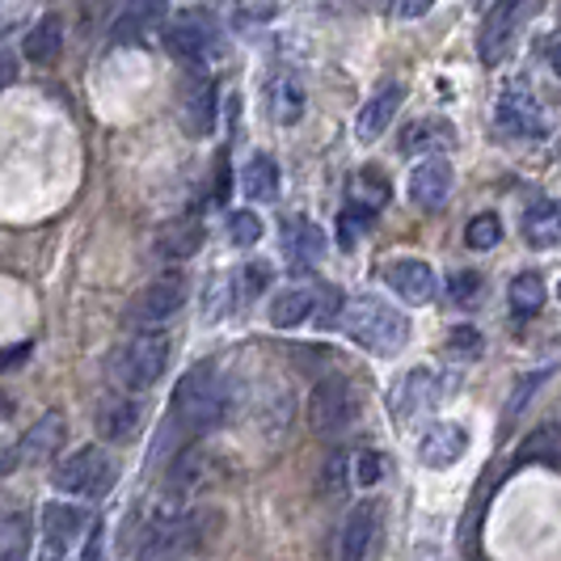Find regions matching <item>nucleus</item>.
<instances>
[{
  "label": "nucleus",
  "instance_id": "f257e3e1",
  "mask_svg": "<svg viewBox=\"0 0 561 561\" xmlns=\"http://www.w3.org/2000/svg\"><path fill=\"white\" fill-rule=\"evenodd\" d=\"M225 410L228 393L220 385V371L211 364H198L178 380V393H173V405H169V431H178V439H195L203 431L220 426Z\"/></svg>",
  "mask_w": 561,
  "mask_h": 561
},
{
  "label": "nucleus",
  "instance_id": "f03ea898",
  "mask_svg": "<svg viewBox=\"0 0 561 561\" xmlns=\"http://www.w3.org/2000/svg\"><path fill=\"white\" fill-rule=\"evenodd\" d=\"M342 330L351 342H359L371 355H397L405 342H410V321L405 312L393 309L389 300H376V296H355L346 300L342 309Z\"/></svg>",
  "mask_w": 561,
  "mask_h": 561
},
{
  "label": "nucleus",
  "instance_id": "7ed1b4c3",
  "mask_svg": "<svg viewBox=\"0 0 561 561\" xmlns=\"http://www.w3.org/2000/svg\"><path fill=\"white\" fill-rule=\"evenodd\" d=\"M118 481V465L102 448H77L51 469V485L77 499H106Z\"/></svg>",
  "mask_w": 561,
  "mask_h": 561
},
{
  "label": "nucleus",
  "instance_id": "20e7f679",
  "mask_svg": "<svg viewBox=\"0 0 561 561\" xmlns=\"http://www.w3.org/2000/svg\"><path fill=\"white\" fill-rule=\"evenodd\" d=\"M169 351H173V342H169L165 330H140V334L123 346V355H118V380H123L131 393L152 389V385L165 376Z\"/></svg>",
  "mask_w": 561,
  "mask_h": 561
},
{
  "label": "nucleus",
  "instance_id": "39448f33",
  "mask_svg": "<svg viewBox=\"0 0 561 561\" xmlns=\"http://www.w3.org/2000/svg\"><path fill=\"white\" fill-rule=\"evenodd\" d=\"M165 51L178 64H186L191 72H198L207 59L220 51V30L216 22L203 13V9H186V13H178L165 30Z\"/></svg>",
  "mask_w": 561,
  "mask_h": 561
},
{
  "label": "nucleus",
  "instance_id": "423d86ee",
  "mask_svg": "<svg viewBox=\"0 0 561 561\" xmlns=\"http://www.w3.org/2000/svg\"><path fill=\"white\" fill-rule=\"evenodd\" d=\"M359 414V401H355V389L342 380V376H330V380H321L309 397V426L317 435H325V439H334L342 435L351 422Z\"/></svg>",
  "mask_w": 561,
  "mask_h": 561
},
{
  "label": "nucleus",
  "instance_id": "0eeeda50",
  "mask_svg": "<svg viewBox=\"0 0 561 561\" xmlns=\"http://www.w3.org/2000/svg\"><path fill=\"white\" fill-rule=\"evenodd\" d=\"M528 9H533V0H494V4H490V13H485L481 34H478L481 64H503L506 51L515 47V34L524 26Z\"/></svg>",
  "mask_w": 561,
  "mask_h": 561
},
{
  "label": "nucleus",
  "instance_id": "6e6552de",
  "mask_svg": "<svg viewBox=\"0 0 561 561\" xmlns=\"http://www.w3.org/2000/svg\"><path fill=\"white\" fill-rule=\"evenodd\" d=\"M84 528H93V524H89V515H84L81 506L47 503L43 506V536H38L34 561H64L72 553V545H77V536H81Z\"/></svg>",
  "mask_w": 561,
  "mask_h": 561
},
{
  "label": "nucleus",
  "instance_id": "1a4fd4ad",
  "mask_svg": "<svg viewBox=\"0 0 561 561\" xmlns=\"http://www.w3.org/2000/svg\"><path fill=\"white\" fill-rule=\"evenodd\" d=\"M182 305H186V275H182V271H173V275L152 279L140 296L131 300V321L144 325V330H157V325L169 321Z\"/></svg>",
  "mask_w": 561,
  "mask_h": 561
},
{
  "label": "nucleus",
  "instance_id": "9d476101",
  "mask_svg": "<svg viewBox=\"0 0 561 561\" xmlns=\"http://www.w3.org/2000/svg\"><path fill=\"white\" fill-rule=\"evenodd\" d=\"M499 127H503L506 136L540 140V136H549V114H545V106L533 98V89L506 84L503 98H499Z\"/></svg>",
  "mask_w": 561,
  "mask_h": 561
},
{
  "label": "nucleus",
  "instance_id": "9b49d317",
  "mask_svg": "<svg viewBox=\"0 0 561 561\" xmlns=\"http://www.w3.org/2000/svg\"><path fill=\"white\" fill-rule=\"evenodd\" d=\"M216 93H220L216 81L211 77H198V72L182 89V98H178V123H182V131L191 140H203V136L216 131V106H220Z\"/></svg>",
  "mask_w": 561,
  "mask_h": 561
},
{
  "label": "nucleus",
  "instance_id": "f8f14e48",
  "mask_svg": "<svg viewBox=\"0 0 561 561\" xmlns=\"http://www.w3.org/2000/svg\"><path fill=\"white\" fill-rule=\"evenodd\" d=\"M144 426V405L136 393H111L98 401V414H93V431L106 439V444H131Z\"/></svg>",
  "mask_w": 561,
  "mask_h": 561
},
{
  "label": "nucleus",
  "instance_id": "ddd939ff",
  "mask_svg": "<svg viewBox=\"0 0 561 561\" xmlns=\"http://www.w3.org/2000/svg\"><path fill=\"white\" fill-rule=\"evenodd\" d=\"M385 283L393 287L405 305H431L435 291H439L435 271H431L422 257H397V262H389V266H385Z\"/></svg>",
  "mask_w": 561,
  "mask_h": 561
},
{
  "label": "nucleus",
  "instance_id": "4468645a",
  "mask_svg": "<svg viewBox=\"0 0 561 561\" xmlns=\"http://www.w3.org/2000/svg\"><path fill=\"white\" fill-rule=\"evenodd\" d=\"M469 451V431L460 422H435L419 439V460L426 469H448Z\"/></svg>",
  "mask_w": 561,
  "mask_h": 561
},
{
  "label": "nucleus",
  "instance_id": "2eb2a0df",
  "mask_svg": "<svg viewBox=\"0 0 561 561\" xmlns=\"http://www.w3.org/2000/svg\"><path fill=\"white\" fill-rule=\"evenodd\" d=\"M451 195V161L448 157H422L419 165L410 169V198L426 207V211H439Z\"/></svg>",
  "mask_w": 561,
  "mask_h": 561
},
{
  "label": "nucleus",
  "instance_id": "dca6fc26",
  "mask_svg": "<svg viewBox=\"0 0 561 561\" xmlns=\"http://www.w3.org/2000/svg\"><path fill=\"white\" fill-rule=\"evenodd\" d=\"M401 102H405V84H385V89H376L371 98L364 102V111L355 118V136L364 144L380 140V131H389V123L397 118L401 111Z\"/></svg>",
  "mask_w": 561,
  "mask_h": 561
},
{
  "label": "nucleus",
  "instance_id": "f3484780",
  "mask_svg": "<svg viewBox=\"0 0 561 561\" xmlns=\"http://www.w3.org/2000/svg\"><path fill=\"white\" fill-rule=\"evenodd\" d=\"M64 435H68V422L59 410H47L43 419L30 426L26 435H22V444H18V456H22V465H47L59 448H64Z\"/></svg>",
  "mask_w": 561,
  "mask_h": 561
},
{
  "label": "nucleus",
  "instance_id": "a211bd4d",
  "mask_svg": "<svg viewBox=\"0 0 561 561\" xmlns=\"http://www.w3.org/2000/svg\"><path fill=\"white\" fill-rule=\"evenodd\" d=\"M371 536H376V503H355V511L346 515L342 536H337V561H367L371 549Z\"/></svg>",
  "mask_w": 561,
  "mask_h": 561
},
{
  "label": "nucleus",
  "instance_id": "6ab92c4d",
  "mask_svg": "<svg viewBox=\"0 0 561 561\" xmlns=\"http://www.w3.org/2000/svg\"><path fill=\"white\" fill-rule=\"evenodd\" d=\"M203 245V220L198 216H182V220H169L157 228V253L165 262H186L191 253H198Z\"/></svg>",
  "mask_w": 561,
  "mask_h": 561
},
{
  "label": "nucleus",
  "instance_id": "aec40b11",
  "mask_svg": "<svg viewBox=\"0 0 561 561\" xmlns=\"http://www.w3.org/2000/svg\"><path fill=\"white\" fill-rule=\"evenodd\" d=\"M266 114L279 127H291V123L305 118V84L296 81L291 72H279L275 81L266 84Z\"/></svg>",
  "mask_w": 561,
  "mask_h": 561
},
{
  "label": "nucleus",
  "instance_id": "412c9836",
  "mask_svg": "<svg viewBox=\"0 0 561 561\" xmlns=\"http://www.w3.org/2000/svg\"><path fill=\"white\" fill-rule=\"evenodd\" d=\"M279 165H275V157L271 152H253L245 169H241V195L253 198V203H275L279 198Z\"/></svg>",
  "mask_w": 561,
  "mask_h": 561
},
{
  "label": "nucleus",
  "instance_id": "4be33fe9",
  "mask_svg": "<svg viewBox=\"0 0 561 561\" xmlns=\"http://www.w3.org/2000/svg\"><path fill=\"white\" fill-rule=\"evenodd\" d=\"M524 237H528V245L536 250H549V245H558L561 241V207L553 198H533L528 207H524Z\"/></svg>",
  "mask_w": 561,
  "mask_h": 561
},
{
  "label": "nucleus",
  "instance_id": "5701e85b",
  "mask_svg": "<svg viewBox=\"0 0 561 561\" xmlns=\"http://www.w3.org/2000/svg\"><path fill=\"white\" fill-rule=\"evenodd\" d=\"M59 51H64V18L59 13H47L30 26L26 43H22V56L30 64H56Z\"/></svg>",
  "mask_w": 561,
  "mask_h": 561
},
{
  "label": "nucleus",
  "instance_id": "b1692460",
  "mask_svg": "<svg viewBox=\"0 0 561 561\" xmlns=\"http://www.w3.org/2000/svg\"><path fill=\"white\" fill-rule=\"evenodd\" d=\"M317 309V291L312 287H283L271 300V325L275 330H296L300 321H309Z\"/></svg>",
  "mask_w": 561,
  "mask_h": 561
},
{
  "label": "nucleus",
  "instance_id": "393cba45",
  "mask_svg": "<svg viewBox=\"0 0 561 561\" xmlns=\"http://www.w3.org/2000/svg\"><path fill=\"white\" fill-rule=\"evenodd\" d=\"M283 245H287V257L296 262V266H312V262H321V253H325V237H321V228L312 225V220H291L287 225V237H283Z\"/></svg>",
  "mask_w": 561,
  "mask_h": 561
},
{
  "label": "nucleus",
  "instance_id": "a878e982",
  "mask_svg": "<svg viewBox=\"0 0 561 561\" xmlns=\"http://www.w3.org/2000/svg\"><path fill=\"white\" fill-rule=\"evenodd\" d=\"M431 401H435V376L419 367V371H410V376L397 385L393 410H397V419H410V414H422Z\"/></svg>",
  "mask_w": 561,
  "mask_h": 561
},
{
  "label": "nucleus",
  "instance_id": "bb28decb",
  "mask_svg": "<svg viewBox=\"0 0 561 561\" xmlns=\"http://www.w3.org/2000/svg\"><path fill=\"white\" fill-rule=\"evenodd\" d=\"M506 300H511V312H515V317H536V312L545 309V300H549V287H545L540 275L524 271V275H515V279H511Z\"/></svg>",
  "mask_w": 561,
  "mask_h": 561
},
{
  "label": "nucleus",
  "instance_id": "cd10ccee",
  "mask_svg": "<svg viewBox=\"0 0 561 561\" xmlns=\"http://www.w3.org/2000/svg\"><path fill=\"white\" fill-rule=\"evenodd\" d=\"M515 460L519 465H533V460H545V465H553V469H561V435L553 431V426H536L533 435L515 448Z\"/></svg>",
  "mask_w": 561,
  "mask_h": 561
},
{
  "label": "nucleus",
  "instance_id": "c85d7f7f",
  "mask_svg": "<svg viewBox=\"0 0 561 561\" xmlns=\"http://www.w3.org/2000/svg\"><path fill=\"white\" fill-rule=\"evenodd\" d=\"M30 549V515L18 511L0 524V561H26Z\"/></svg>",
  "mask_w": 561,
  "mask_h": 561
},
{
  "label": "nucleus",
  "instance_id": "c756f323",
  "mask_svg": "<svg viewBox=\"0 0 561 561\" xmlns=\"http://www.w3.org/2000/svg\"><path fill=\"white\" fill-rule=\"evenodd\" d=\"M465 241H469V250H494L499 241H503V220L494 216V211H481V216H473L469 220V228H465Z\"/></svg>",
  "mask_w": 561,
  "mask_h": 561
},
{
  "label": "nucleus",
  "instance_id": "7c9ffc66",
  "mask_svg": "<svg viewBox=\"0 0 561 561\" xmlns=\"http://www.w3.org/2000/svg\"><path fill=\"white\" fill-rule=\"evenodd\" d=\"M228 241H232L237 250H253V245L262 241V220H257V211H232V216H228Z\"/></svg>",
  "mask_w": 561,
  "mask_h": 561
},
{
  "label": "nucleus",
  "instance_id": "2f4dec72",
  "mask_svg": "<svg viewBox=\"0 0 561 561\" xmlns=\"http://www.w3.org/2000/svg\"><path fill=\"white\" fill-rule=\"evenodd\" d=\"M351 478H355V460H351L346 451H334V456L325 460V469H321V490H325V494H342Z\"/></svg>",
  "mask_w": 561,
  "mask_h": 561
},
{
  "label": "nucleus",
  "instance_id": "473e14b6",
  "mask_svg": "<svg viewBox=\"0 0 561 561\" xmlns=\"http://www.w3.org/2000/svg\"><path fill=\"white\" fill-rule=\"evenodd\" d=\"M266 283H271V262H245V266L237 271V296H241V300H253L257 291H266Z\"/></svg>",
  "mask_w": 561,
  "mask_h": 561
},
{
  "label": "nucleus",
  "instance_id": "72a5a7b5",
  "mask_svg": "<svg viewBox=\"0 0 561 561\" xmlns=\"http://www.w3.org/2000/svg\"><path fill=\"white\" fill-rule=\"evenodd\" d=\"M367 225H371V211H364V207H355V203H351V207L337 216V241H342V250H351Z\"/></svg>",
  "mask_w": 561,
  "mask_h": 561
},
{
  "label": "nucleus",
  "instance_id": "f704fd0d",
  "mask_svg": "<svg viewBox=\"0 0 561 561\" xmlns=\"http://www.w3.org/2000/svg\"><path fill=\"white\" fill-rule=\"evenodd\" d=\"M444 131H448L444 123H410V131L401 136V148H405V152H414V148H431V144H444V140H448Z\"/></svg>",
  "mask_w": 561,
  "mask_h": 561
},
{
  "label": "nucleus",
  "instance_id": "c9c22d12",
  "mask_svg": "<svg viewBox=\"0 0 561 561\" xmlns=\"http://www.w3.org/2000/svg\"><path fill=\"white\" fill-rule=\"evenodd\" d=\"M448 355H456V359H473V355H481V334L473 330V325H456L448 334Z\"/></svg>",
  "mask_w": 561,
  "mask_h": 561
},
{
  "label": "nucleus",
  "instance_id": "e433bc0d",
  "mask_svg": "<svg viewBox=\"0 0 561 561\" xmlns=\"http://www.w3.org/2000/svg\"><path fill=\"white\" fill-rule=\"evenodd\" d=\"M451 300L456 305H478V291H481V275H473V271H456L448 283Z\"/></svg>",
  "mask_w": 561,
  "mask_h": 561
},
{
  "label": "nucleus",
  "instance_id": "4c0bfd02",
  "mask_svg": "<svg viewBox=\"0 0 561 561\" xmlns=\"http://www.w3.org/2000/svg\"><path fill=\"white\" fill-rule=\"evenodd\" d=\"M380 478H385V456L380 451H359L355 456V481L359 485H376Z\"/></svg>",
  "mask_w": 561,
  "mask_h": 561
},
{
  "label": "nucleus",
  "instance_id": "58836bf2",
  "mask_svg": "<svg viewBox=\"0 0 561 561\" xmlns=\"http://www.w3.org/2000/svg\"><path fill=\"white\" fill-rule=\"evenodd\" d=\"M127 9H131V22H157L169 9V0H127Z\"/></svg>",
  "mask_w": 561,
  "mask_h": 561
},
{
  "label": "nucleus",
  "instance_id": "ea45409f",
  "mask_svg": "<svg viewBox=\"0 0 561 561\" xmlns=\"http://www.w3.org/2000/svg\"><path fill=\"white\" fill-rule=\"evenodd\" d=\"M545 68H549L553 81H561V30L549 34V43H545Z\"/></svg>",
  "mask_w": 561,
  "mask_h": 561
},
{
  "label": "nucleus",
  "instance_id": "a19ab883",
  "mask_svg": "<svg viewBox=\"0 0 561 561\" xmlns=\"http://www.w3.org/2000/svg\"><path fill=\"white\" fill-rule=\"evenodd\" d=\"M540 380H545V371H536V376L528 380V385H519V389H515V397H511V405H506V414H511V419H515V414H519V410L528 405V393H533V389L540 385Z\"/></svg>",
  "mask_w": 561,
  "mask_h": 561
},
{
  "label": "nucleus",
  "instance_id": "79ce46f5",
  "mask_svg": "<svg viewBox=\"0 0 561 561\" xmlns=\"http://www.w3.org/2000/svg\"><path fill=\"white\" fill-rule=\"evenodd\" d=\"M431 4H435V0H393V13L397 18H422Z\"/></svg>",
  "mask_w": 561,
  "mask_h": 561
},
{
  "label": "nucleus",
  "instance_id": "37998d69",
  "mask_svg": "<svg viewBox=\"0 0 561 561\" xmlns=\"http://www.w3.org/2000/svg\"><path fill=\"white\" fill-rule=\"evenodd\" d=\"M81 561H106L102 558V524L89 528V540H84V558Z\"/></svg>",
  "mask_w": 561,
  "mask_h": 561
},
{
  "label": "nucleus",
  "instance_id": "c03bdc74",
  "mask_svg": "<svg viewBox=\"0 0 561 561\" xmlns=\"http://www.w3.org/2000/svg\"><path fill=\"white\" fill-rule=\"evenodd\" d=\"M13 81H18V59H13V51H4V56H0V93Z\"/></svg>",
  "mask_w": 561,
  "mask_h": 561
},
{
  "label": "nucleus",
  "instance_id": "a18cd8bd",
  "mask_svg": "<svg viewBox=\"0 0 561 561\" xmlns=\"http://www.w3.org/2000/svg\"><path fill=\"white\" fill-rule=\"evenodd\" d=\"M30 359V346H13V351H0V371H13L18 364Z\"/></svg>",
  "mask_w": 561,
  "mask_h": 561
},
{
  "label": "nucleus",
  "instance_id": "49530a36",
  "mask_svg": "<svg viewBox=\"0 0 561 561\" xmlns=\"http://www.w3.org/2000/svg\"><path fill=\"white\" fill-rule=\"evenodd\" d=\"M22 465V456H18V448H9V444H0V478L4 473H13Z\"/></svg>",
  "mask_w": 561,
  "mask_h": 561
}]
</instances>
